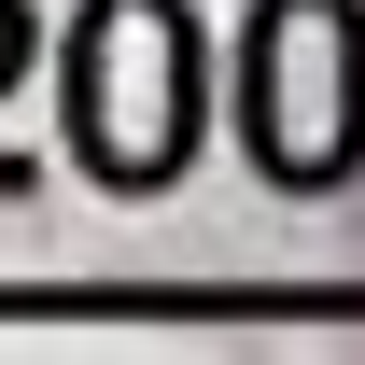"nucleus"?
I'll use <instances>...</instances> for the list:
<instances>
[{
  "label": "nucleus",
  "mask_w": 365,
  "mask_h": 365,
  "mask_svg": "<svg viewBox=\"0 0 365 365\" xmlns=\"http://www.w3.org/2000/svg\"><path fill=\"white\" fill-rule=\"evenodd\" d=\"M71 140L98 182H169L197 155V14L182 0H98L71 29Z\"/></svg>",
  "instance_id": "f257e3e1"
},
{
  "label": "nucleus",
  "mask_w": 365,
  "mask_h": 365,
  "mask_svg": "<svg viewBox=\"0 0 365 365\" xmlns=\"http://www.w3.org/2000/svg\"><path fill=\"white\" fill-rule=\"evenodd\" d=\"M239 98H253V155L281 182H337L365 155V14L351 0H267Z\"/></svg>",
  "instance_id": "f03ea898"
}]
</instances>
